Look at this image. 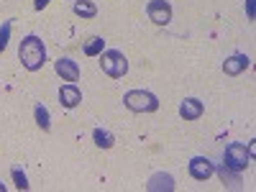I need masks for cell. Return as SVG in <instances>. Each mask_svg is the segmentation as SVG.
Listing matches in <instances>:
<instances>
[{
  "label": "cell",
  "instance_id": "9a60e30c",
  "mask_svg": "<svg viewBox=\"0 0 256 192\" xmlns=\"http://www.w3.org/2000/svg\"><path fill=\"white\" fill-rule=\"evenodd\" d=\"M34 116H36V123L41 126V131H49V128H52V118H49V110L44 108V105H36Z\"/></svg>",
  "mask_w": 256,
  "mask_h": 192
},
{
  "label": "cell",
  "instance_id": "277c9868",
  "mask_svg": "<svg viewBox=\"0 0 256 192\" xmlns=\"http://www.w3.org/2000/svg\"><path fill=\"white\" fill-rule=\"evenodd\" d=\"M223 164L236 169V172H244V169L251 164V156H248V148L244 144H230L226 152H223Z\"/></svg>",
  "mask_w": 256,
  "mask_h": 192
},
{
  "label": "cell",
  "instance_id": "9c48e42d",
  "mask_svg": "<svg viewBox=\"0 0 256 192\" xmlns=\"http://www.w3.org/2000/svg\"><path fill=\"white\" fill-rule=\"evenodd\" d=\"M248 64H251V59H248L246 54H233V56H228V59L223 62V72H226L228 77H236V74H241V72L248 70Z\"/></svg>",
  "mask_w": 256,
  "mask_h": 192
},
{
  "label": "cell",
  "instance_id": "ac0fdd59",
  "mask_svg": "<svg viewBox=\"0 0 256 192\" xmlns=\"http://www.w3.org/2000/svg\"><path fill=\"white\" fill-rule=\"evenodd\" d=\"M10 20H6V24L3 26H0V54H3L6 52V46H8V38H10Z\"/></svg>",
  "mask_w": 256,
  "mask_h": 192
},
{
  "label": "cell",
  "instance_id": "5bb4252c",
  "mask_svg": "<svg viewBox=\"0 0 256 192\" xmlns=\"http://www.w3.org/2000/svg\"><path fill=\"white\" fill-rule=\"evenodd\" d=\"M92 138H95V144H98L100 148H113V146H116V136H113L110 131H105V128H95Z\"/></svg>",
  "mask_w": 256,
  "mask_h": 192
},
{
  "label": "cell",
  "instance_id": "8fae6325",
  "mask_svg": "<svg viewBox=\"0 0 256 192\" xmlns=\"http://www.w3.org/2000/svg\"><path fill=\"white\" fill-rule=\"evenodd\" d=\"M174 187H177V184H174L172 174H164V172H159V174H152V177H148V182H146V190H148V192H162V190L172 192Z\"/></svg>",
  "mask_w": 256,
  "mask_h": 192
},
{
  "label": "cell",
  "instance_id": "ba28073f",
  "mask_svg": "<svg viewBox=\"0 0 256 192\" xmlns=\"http://www.w3.org/2000/svg\"><path fill=\"white\" fill-rule=\"evenodd\" d=\"M59 102L64 105V108H77V105L82 102V92H80V88L77 84H72V82H67V84H62V90H59Z\"/></svg>",
  "mask_w": 256,
  "mask_h": 192
},
{
  "label": "cell",
  "instance_id": "30bf717a",
  "mask_svg": "<svg viewBox=\"0 0 256 192\" xmlns=\"http://www.w3.org/2000/svg\"><path fill=\"white\" fill-rule=\"evenodd\" d=\"M202 110H205V105H202L198 98H184V100L180 102V116H182L184 120H198V118L202 116Z\"/></svg>",
  "mask_w": 256,
  "mask_h": 192
},
{
  "label": "cell",
  "instance_id": "52a82bcc",
  "mask_svg": "<svg viewBox=\"0 0 256 192\" xmlns=\"http://www.w3.org/2000/svg\"><path fill=\"white\" fill-rule=\"evenodd\" d=\"M54 70H56V74L64 80V82H77L80 80V67H77V62L74 59H70V56H59L56 62H54Z\"/></svg>",
  "mask_w": 256,
  "mask_h": 192
},
{
  "label": "cell",
  "instance_id": "8992f818",
  "mask_svg": "<svg viewBox=\"0 0 256 192\" xmlns=\"http://www.w3.org/2000/svg\"><path fill=\"white\" fill-rule=\"evenodd\" d=\"M190 174L198 182H205V180H210L212 174H216V164H212L208 156H195L190 162Z\"/></svg>",
  "mask_w": 256,
  "mask_h": 192
},
{
  "label": "cell",
  "instance_id": "e0dca14e",
  "mask_svg": "<svg viewBox=\"0 0 256 192\" xmlns=\"http://www.w3.org/2000/svg\"><path fill=\"white\" fill-rule=\"evenodd\" d=\"M10 174H13V182H16V187H18V190H28V187H31V184H28V177H26L24 172H20L18 166H13V169H10Z\"/></svg>",
  "mask_w": 256,
  "mask_h": 192
},
{
  "label": "cell",
  "instance_id": "ffe728a7",
  "mask_svg": "<svg viewBox=\"0 0 256 192\" xmlns=\"http://www.w3.org/2000/svg\"><path fill=\"white\" fill-rule=\"evenodd\" d=\"M46 6H49V0H34V8L36 10H44Z\"/></svg>",
  "mask_w": 256,
  "mask_h": 192
},
{
  "label": "cell",
  "instance_id": "4fadbf2b",
  "mask_svg": "<svg viewBox=\"0 0 256 192\" xmlns=\"http://www.w3.org/2000/svg\"><path fill=\"white\" fill-rule=\"evenodd\" d=\"M72 10H74L77 16H82V18H95V16H98V6L92 3V0H74Z\"/></svg>",
  "mask_w": 256,
  "mask_h": 192
},
{
  "label": "cell",
  "instance_id": "44dd1931",
  "mask_svg": "<svg viewBox=\"0 0 256 192\" xmlns=\"http://www.w3.org/2000/svg\"><path fill=\"white\" fill-rule=\"evenodd\" d=\"M0 192H6V184L3 182H0Z\"/></svg>",
  "mask_w": 256,
  "mask_h": 192
},
{
  "label": "cell",
  "instance_id": "5b68a950",
  "mask_svg": "<svg viewBox=\"0 0 256 192\" xmlns=\"http://www.w3.org/2000/svg\"><path fill=\"white\" fill-rule=\"evenodd\" d=\"M146 13L156 26H166L169 20H172V6H169L166 0H148Z\"/></svg>",
  "mask_w": 256,
  "mask_h": 192
},
{
  "label": "cell",
  "instance_id": "2e32d148",
  "mask_svg": "<svg viewBox=\"0 0 256 192\" xmlns=\"http://www.w3.org/2000/svg\"><path fill=\"white\" fill-rule=\"evenodd\" d=\"M102 46H105V41L100 36H92L90 41H84V54H88V56H98V54H102Z\"/></svg>",
  "mask_w": 256,
  "mask_h": 192
},
{
  "label": "cell",
  "instance_id": "6da1fadb",
  "mask_svg": "<svg viewBox=\"0 0 256 192\" xmlns=\"http://www.w3.org/2000/svg\"><path fill=\"white\" fill-rule=\"evenodd\" d=\"M18 56H20V64L28 70V72H38L41 67H44L46 62V46L44 41H41L38 36H26L24 41H20V49H18Z\"/></svg>",
  "mask_w": 256,
  "mask_h": 192
},
{
  "label": "cell",
  "instance_id": "d6986e66",
  "mask_svg": "<svg viewBox=\"0 0 256 192\" xmlns=\"http://www.w3.org/2000/svg\"><path fill=\"white\" fill-rule=\"evenodd\" d=\"M246 16L248 20H254V0H246Z\"/></svg>",
  "mask_w": 256,
  "mask_h": 192
},
{
  "label": "cell",
  "instance_id": "7c38bea8",
  "mask_svg": "<svg viewBox=\"0 0 256 192\" xmlns=\"http://www.w3.org/2000/svg\"><path fill=\"white\" fill-rule=\"evenodd\" d=\"M218 177H220V182H223L226 187H230V190H238V187H241V172H236V169H230V166H226V164L218 166Z\"/></svg>",
  "mask_w": 256,
  "mask_h": 192
},
{
  "label": "cell",
  "instance_id": "7a4b0ae2",
  "mask_svg": "<svg viewBox=\"0 0 256 192\" xmlns=\"http://www.w3.org/2000/svg\"><path fill=\"white\" fill-rule=\"evenodd\" d=\"M123 105L134 113H154L159 110V98L148 90H131L123 95Z\"/></svg>",
  "mask_w": 256,
  "mask_h": 192
},
{
  "label": "cell",
  "instance_id": "3957f363",
  "mask_svg": "<svg viewBox=\"0 0 256 192\" xmlns=\"http://www.w3.org/2000/svg\"><path fill=\"white\" fill-rule=\"evenodd\" d=\"M100 67H102V72L108 74V77H116L118 80V77H123L128 72V59H126L123 52L108 49V52L100 54Z\"/></svg>",
  "mask_w": 256,
  "mask_h": 192
}]
</instances>
